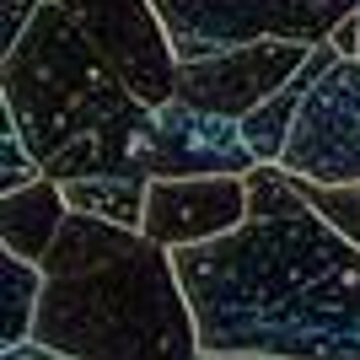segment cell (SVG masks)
<instances>
[{
  "instance_id": "5b68a950",
  "label": "cell",
  "mask_w": 360,
  "mask_h": 360,
  "mask_svg": "<svg viewBox=\"0 0 360 360\" xmlns=\"http://www.w3.org/2000/svg\"><path fill=\"white\" fill-rule=\"evenodd\" d=\"M280 167L323 188L360 183V54L333 60L323 81L307 91Z\"/></svg>"
},
{
  "instance_id": "9c48e42d",
  "label": "cell",
  "mask_w": 360,
  "mask_h": 360,
  "mask_svg": "<svg viewBox=\"0 0 360 360\" xmlns=\"http://www.w3.org/2000/svg\"><path fill=\"white\" fill-rule=\"evenodd\" d=\"M248 221V178H150L146 231L162 248H199Z\"/></svg>"
},
{
  "instance_id": "2e32d148",
  "label": "cell",
  "mask_w": 360,
  "mask_h": 360,
  "mask_svg": "<svg viewBox=\"0 0 360 360\" xmlns=\"http://www.w3.org/2000/svg\"><path fill=\"white\" fill-rule=\"evenodd\" d=\"M0 360H75V355H60V349H44V345H11V349H0Z\"/></svg>"
},
{
  "instance_id": "e0dca14e",
  "label": "cell",
  "mask_w": 360,
  "mask_h": 360,
  "mask_svg": "<svg viewBox=\"0 0 360 360\" xmlns=\"http://www.w3.org/2000/svg\"><path fill=\"white\" fill-rule=\"evenodd\" d=\"M328 44L339 49V54H360V11L349 16V22H345V27H339V32H333Z\"/></svg>"
},
{
  "instance_id": "8fae6325",
  "label": "cell",
  "mask_w": 360,
  "mask_h": 360,
  "mask_svg": "<svg viewBox=\"0 0 360 360\" xmlns=\"http://www.w3.org/2000/svg\"><path fill=\"white\" fill-rule=\"evenodd\" d=\"M60 188H65L70 215H97V221L129 226V231L146 226L150 178H75V183H60Z\"/></svg>"
},
{
  "instance_id": "ac0fdd59",
  "label": "cell",
  "mask_w": 360,
  "mask_h": 360,
  "mask_svg": "<svg viewBox=\"0 0 360 360\" xmlns=\"http://www.w3.org/2000/svg\"><path fill=\"white\" fill-rule=\"evenodd\" d=\"M199 360H221V355H199Z\"/></svg>"
},
{
  "instance_id": "7c38bea8",
  "label": "cell",
  "mask_w": 360,
  "mask_h": 360,
  "mask_svg": "<svg viewBox=\"0 0 360 360\" xmlns=\"http://www.w3.org/2000/svg\"><path fill=\"white\" fill-rule=\"evenodd\" d=\"M44 301V264H27L0 248V345H27Z\"/></svg>"
},
{
  "instance_id": "52a82bcc",
  "label": "cell",
  "mask_w": 360,
  "mask_h": 360,
  "mask_svg": "<svg viewBox=\"0 0 360 360\" xmlns=\"http://www.w3.org/2000/svg\"><path fill=\"white\" fill-rule=\"evenodd\" d=\"M317 44H296V38H264L248 49H226V54H205V60L178 65V103L221 113V119H248L258 103H269L301 65L312 60Z\"/></svg>"
},
{
  "instance_id": "4fadbf2b",
  "label": "cell",
  "mask_w": 360,
  "mask_h": 360,
  "mask_svg": "<svg viewBox=\"0 0 360 360\" xmlns=\"http://www.w3.org/2000/svg\"><path fill=\"white\" fill-rule=\"evenodd\" d=\"M38 178H44V167H38V156L27 150L16 119L6 113V103H0V188L16 194V188H27V183H38Z\"/></svg>"
},
{
  "instance_id": "ba28073f",
  "label": "cell",
  "mask_w": 360,
  "mask_h": 360,
  "mask_svg": "<svg viewBox=\"0 0 360 360\" xmlns=\"http://www.w3.org/2000/svg\"><path fill=\"white\" fill-rule=\"evenodd\" d=\"M258 167L237 119L188 103H162L146 146V178H248Z\"/></svg>"
},
{
  "instance_id": "277c9868",
  "label": "cell",
  "mask_w": 360,
  "mask_h": 360,
  "mask_svg": "<svg viewBox=\"0 0 360 360\" xmlns=\"http://www.w3.org/2000/svg\"><path fill=\"white\" fill-rule=\"evenodd\" d=\"M167 22V38L183 60H205L264 38L328 44L360 11V0H150Z\"/></svg>"
},
{
  "instance_id": "7a4b0ae2",
  "label": "cell",
  "mask_w": 360,
  "mask_h": 360,
  "mask_svg": "<svg viewBox=\"0 0 360 360\" xmlns=\"http://www.w3.org/2000/svg\"><path fill=\"white\" fill-rule=\"evenodd\" d=\"M32 345L75 360H199L172 248L97 215H70L44 258Z\"/></svg>"
},
{
  "instance_id": "3957f363",
  "label": "cell",
  "mask_w": 360,
  "mask_h": 360,
  "mask_svg": "<svg viewBox=\"0 0 360 360\" xmlns=\"http://www.w3.org/2000/svg\"><path fill=\"white\" fill-rule=\"evenodd\" d=\"M0 103L44 178H146L156 108L124 86L60 0H44L32 27L0 60Z\"/></svg>"
},
{
  "instance_id": "8992f818",
  "label": "cell",
  "mask_w": 360,
  "mask_h": 360,
  "mask_svg": "<svg viewBox=\"0 0 360 360\" xmlns=\"http://www.w3.org/2000/svg\"><path fill=\"white\" fill-rule=\"evenodd\" d=\"M81 22L103 60L124 75V86L140 103L162 108L178 97V49L167 38V22L150 0H60Z\"/></svg>"
},
{
  "instance_id": "5bb4252c",
  "label": "cell",
  "mask_w": 360,
  "mask_h": 360,
  "mask_svg": "<svg viewBox=\"0 0 360 360\" xmlns=\"http://www.w3.org/2000/svg\"><path fill=\"white\" fill-rule=\"evenodd\" d=\"M296 188H301V194L312 199L317 210H323V215H328V221H333V226H339V231H345V237L360 248V183L323 188V183H301V178H296Z\"/></svg>"
},
{
  "instance_id": "6da1fadb",
  "label": "cell",
  "mask_w": 360,
  "mask_h": 360,
  "mask_svg": "<svg viewBox=\"0 0 360 360\" xmlns=\"http://www.w3.org/2000/svg\"><path fill=\"white\" fill-rule=\"evenodd\" d=\"M199 355L360 360V248L280 162L248 172V221L178 248Z\"/></svg>"
},
{
  "instance_id": "9a60e30c",
  "label": "cell",
  "mask_w": 360,
  "mask_h": 360,
  "mask_svg": "<svg viewBox=\"0 0 360 360\" xmlns=\"http://www.w3.org/2000/svg\"><path fill=\"white\" fill-rule=\"evenodd\" d=\"M38 11H44V0H0V54H11Z\"/></svg>"
},
{
  "instance_id": "30bf717a",
  "label": "cell",
  "mask_w": 360,
  "mask_h": 360,
  "mask_svg": "<svg viewBox=\"0 0 360 360\" xmlns=\"http://www.w3.org/2000/svg\"><path fill=\"white\" fill-rule=\"evenodd\" d=\"M65 221H70V205H65V188L54 178H38L16 194H0V248L27 258V264L49 258Z\"/></svg>"
}]
</instances>
